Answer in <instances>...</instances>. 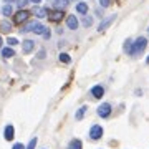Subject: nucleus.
I'll return each instance as SVG.
<instances>
[{"mask_svg": "<svg viewBox=\"0 0 149 149\" xmlns=\"http://www.w3.org/2000/svg\"><path fill=\"white\" fill-rule=\"evenodd\" d=\"M91 23H93V18H91V17H88V15H86L85 18H83V25H85V27H90Z\"/></svg>", "mask_w": 149, "mask_h": 149, "instance_id": "412c9836", "label": "nucleus"}, {"mask_svg": "<svg viewBox=\"0 0 149 149\" xmlns=\"http://www.w3.org/2000/svg\"><path fill=\"white\" fill-rule=\"evenodd\" d=\"M109 114H111V104H109V103H103L101 106L98 108V116L108 118Z\"/></svg>", "mask_w": 149, "mask_h": 149, "instance_id": "7ed1b4c3", "label": "nucleus"}, {"mask_svg": "<svg viewBox=\"0 0 149 149\" xmlns=\"http://www.w3.org/2000/svg\"><path fill=\"white\" fill-rule=\"evenodd\" d=\"M27 3H28V0H18V7H20V8L22 7H25Z\"/></svg>", "mask_w": 149, "mask_h": 149, "instance_id": "a878e982", "label": "nucleus"}, {"mask_svg": "<svg viewBox=\"0 0 149 149\" xmlns=\"http://www.w3.org/2000/svg\"><path fill=\"white\" fill-rule=\"evenodd\" d=\"M148 63H149V58H148Z\"/></svg>", "mask_w": 149, "mask_h": 149, "instance_id": "7c9ffc66", "label": "nucleus"}, {"mask_svg": "<svg viewBox=\"0 0 149 149\" xmlns=\"http://www.w3.org/2000/svg\"><path fill=\"white\" fill-rule=\"evenodd\" d=\"M0 50H2V37H0Z\"/></svg>", "mask_w": 149, "mask_h": 149, "instance_id": "c756f323", "label": "nucleus"}, {"mask_svg": "<svg viewBox=\"0 0 149 149\" xmlns=\"http://www.w3.org/2000/svg\"><path fill=\"white\" fill-rule=\"evenodd\" d=\"M2 13H3L5 17H10V15H12V7L8 5V3H7V5L3 7V8H2Z\"/></svg>", "mask_w": 149, "mask_h": 149, "instance_id": "6ab92c4d", "label": "nucleus"}, {"mask_svg": "<svg viewBox=\"0 0 149 149\" xmlns=\"http://www.w3.org/2000/svg\"><path fill=\"white\" fill-rule=\"evenodd\" d=\"M100 3H101V7H109V0H100Z\"/></svg>", "mask_w": 149, "mask_h": 149, "instance_id": "393cba45", "label": "nucleus"}, {"mask_svg": "<svg viewBox=\"0 0 149 149\" xmlns=\"http://www.w3.org/2000/svg\"><path fill=\"white\" fill-rule=\"evenodd\" d=\"M86 109H88V108H86V106H81L80 109H78V111H76V114H74V118H76V119H81V118L85 116Z\"/></svg>", "mask_w": 149, "mask_h": 149, "instance_id": "dca6fc26", "label": "nucleus"}, {"mask_svg": "<svg viewBox=\"0 0 149 149\" xmlns=\"http://www.w3.org/2000/svg\"><path fill=\"white\" fill-rule=\"evenodd\" d=\"M146 47H148V40L144 37H139L136 42L131 45V50H129V55L131 56H138V55H141L146 50Z\"/></svg>", "mask_w": 149, "mask_h": 149, "instance_id": "f257e3e1", "label": "nucleus"}, {"mask_svg": "<svg viewBox=\"0 0 149 149\" xmlns=\"http://www.w3.org/2000/svg\"><path fill=\"white\" fill-rule=\"evenodd\" d=\"M33 48H35V43L32 40H25L23 42V53H30Z\"/></svg>", "mask_w": 149, "mask_h": 149, "instance_id": "9b49d317", "label": "nucleus"}, {"mask_svg": "<svg viewBox=\"0 0 149 149\" xmlns=\"http://www.w3.org/2000/svg\"><path fill=\"white\" fill-rule=\"evenodd\" d=\"M43 37H45V38H50V30H48V28L45 30V33H43Z\"/></svg>", "mask_w": 149, "mask_h": 149, "instance_id": "bb28decb", "label": "nucleus"}, {"mask_svg": "<svg viewBox=\"0 0 149 149\" xmlns=\"http://www.w3.org/2000/svg\"><path fill=\"white\" fill-rule=\"evenodd\" d=\"M7 43H8L10 47H15V45H17L18 42H17V38H8V42H7Z\"/></svg>", "mask_w": 149, "mask_h": 149, "instance_id": "5701e85b", "label": "nucleus"}, {"mask_svg": "<svg viewBox=\"0 0 149 149\" xmlns=\"http://www.w3.org/2000/svg\"><path fill=\"white\" fill-rule=\"evenodd\" d=\"M3 138L7 139V141H12V139L15 138V129H13V126L12 124H8L5 128V133H3Z\"/></svg>", "mask_w": 149, "mask_h": 149, "instance_id": "1a4fd4ad", "label": "nucleus"}, {"mask_svg": "<svg viewBox=\"0 0 149 149\" xmlns=\"http://www.w3.org/2000/svg\"><path fill=\"white\" fill-rule=\"evenodd\" d=\"M114 18H116V15H111L109 18H106V20H103L101 23H100V27H98V30H100V32H104V30H106V28L109 27V25H111L113 22H114Z\"/></svg>", "mask_w": 149, "mask_h": 149, "instance_id": "0eeeda50", "label": "nucleus"}, {"mask_svg": "<svg viewBox=\"0 0 149 149\" xmlns=\"http://www.w3.org/2000/svg\"><path fill=\"white\" fill-rule=\"evenodd\" d=\"M68 149H81V141L80 139H73V141L70 143Z\"/></svg>", "mask_w": 149, "mask_h": 149, "instance_id": "4468645a", "label": "nucleus"}, {"mask_svg": "<svg viewBox=\"0 0 149 149\" xmlns=\"http://www.w3.org/2000/svg\"><path fill=\"white\" fill-rule=\"evenodd\" d=\"M2 56H3V58H12V56H15V52H13L12 48H3V50H2Z\"/></svg>", "mask_w": 149, "mask_h": 149, "instance_id": "ddd939ff", "label": "nucleus"}, {"mask_svg": "<svg viewBox=\"0 0 149 149\" xmlns=\"http://www.w3.org/2000/svg\"><path fill=\"white\" fill-rule=\"evenodd\" d=\"M37 17L38 18H45V17H48V10H45V8H37Z\"/></svg>", "mask_w": 149, "mask_h": 149, "instance_id": "f3484780", "label": "nucleus"}, {"mask_svg": "<svg viewBox=\"0 0 149 149\" xmlns=\"http://www.w3.org/2000/svg\"><path fill=\"white\" fill-rule=\"evenodd\" d=\"M90 136H91V139H95V141L100 139L103 136V128L100 126V124H95V126L90 129Z\"/></svg>", "mask_w": 149, "mask_h": 149, "instance_id": "39448f33", "label": "nucleus"}, {"mask_svg": "<svg viewBox=\"0 0 149 149\" xmlns=\"http://www.w3.org/2000/svg\"><path fill=\"white\" fill-rule=\"evenodd\" d=\"M76 12H78V13H81V15H85L86 12H88V3H85V2H80V3L76 5Z\"/></svg>", "mask_w": 149, "mask_h": 149, "instance_id": "f8f14e48", "label": "nucleus"}, {"mask_svg": "<svg viewBox=\"0 0 149 149\" xmlns=\"http://www.w3.org/2000/svg\"><path fill=\"white\" fill-rule=\"evenodd\" d=\"M91 95L95 96V98H101L103 95H104V88H103V86H93V88H91Z\"/></svg>", "mask_w": 149, "mask_h": 149, "instance_id": "9d476101", "label": "nucleus"}, {"mask_svg": "<svg viewBox=\"0 0 149 149\" xmlns=\"http://www.w3.org/2000/svg\"><path fill=\"white\" fill-rule=\"evenodd\" d=\"M28 17H30V13L25 10H20V12H17L15 17H13V22L15 23H23V22H27L28 20Z\"/></svg>", "mask_w": 149, "mask_h": 149, "instance_id": "20e7f679", "label": "nucleus"}, {"mask_svg": "<svg viewBox=\"0 0 149 149\" xmlns=\"http://www.w3.org/2000/svg\"><path fill=\"white\" fill-rule=\"evenodd\" d=\"M7 3H10V2H15V0H5Z\"/></svg>", "mask_w": 149, "mask_h": 149, "instance_id": "c85d7f7f", "label": "nucleus"}, {"mask_svg": "<svg viewBox=\"0 0 149 149\" xmlns=\"http://www.w3.org/2000/svg\"><path fill=\"white\" fill-rule=\"evenodd\" d=\"M66 25H68L70 30H76V28H78V20H76V17L68 15V18H66Z\"/></svg>", "mask_w": 149, "mask_h": 149, "instance_id": "6e6552de", "label": "nucleus"}, {"mask_svg": "<svg viewBox=\"0 0 149 149\" xmlns=\"http://www.w3.org/2000/svg\"><path fill=\"white\" fill-rule=\"evenodd\" d=\"M48 18L52 22H60L63 18V12L61 10H48Z\"/></svg>", "mask_w": 149, "mask_h": 149, "instance_id": "423d86ee", "label": "nucleus"}, {"mask_svg": "<svg viewBox=\"0 0 149 149\" xmlns=\"http://www.w3.org/2000/svg\"><path fill=\"white\" fill-rule=\"evenodd\" d=\"M12 149H27V148H25V146H23V144L17 143V144H13V148H12Z\"/></svg>", "mask_w": 149, "mask_h": 149, "instance_id": "b1692460", "label": "nucleus"}, {"mask_svg": "<svg viewBox=\"0 0 149 149\" xmlns=\"http://www.w3.org/2000/svg\"><path fill=\"white\" fill-rule=\"evenodd\" d=\"M45 30H47V28L43 27L40 22H32V23H28V25L23 28L22 32H33V33H37V35H43V33H45Z\"/></svg>", "mask_w": 149, "mask_h": 149, "instance_id": "f03ea898", "label": "nucleus"}, {"mask_svg": "<svg viewBox=\"0 0 149 149\" xmlns=\"http://www.w3.org/2000/svg\"><path fill=\"white\" fill-rule=\"evenodd\" d=\"M56 5H58L60 8H65V7L70 5V0H58V2H56Z\"/></svg>", "mask_w": 149, "mask_h": 149, "instance_id": "aec40b11", "label": "nucleus"}, {"mask_svg": "<svg viewBox=\"0 0 149 149\" xmlns=\"http://www.w3.org/2000/svg\"><path fill=\"white\" fill-rule=\"evenodd\" d=\"M60 61H63V63H70L71 58H70L68 53H60Z\"/></svg>", "mask_w": 149, "mask_h": 149, "instance_id": "a211bd4d", "label": "nucleus"}, {"mask_svg": "<svg viewBox=\"0 0 149 149\" xmlns=\"http://www.w3.org/2000/svg\"><path fill=\"white\" fill-rule=\"evenodd\" d=\"M35 146H37V138H33L32 141H30V144L27 146V149H35Z\"/></svg>", "mask_w": 149, "mask_h": 149, "instance_id": "4be33fe9", "label": "nucleus"}, {"mask_svg": "<svg viewBox=\"0 0 149 149\" xmlns=\"http://www.w3.org/2000/svg\"><path fill=\"white\" fill-rule=\"evenodd\" d=\"M148 33H149V28H148Z\"/></svg>", "mask_w": 149, "mask_h": 149, "instance_id": "2f4dec72", "label": "nucleus"}, {"mask_svg": "<svg viewBox=\"0 0 149 149\" xmlns=\"http://www.w3.org/2000/svg\"><path fill=\"white\" fill-rule=\"evenodd\" d=\"M33 3H40V2H42V0H32Z\"/></svg>", "mask_w": 149, "mask_h": 149, "instance_id": "cd10ccee", "label": "nucleus"}, {"mask_svg": "<svg viewBox=\"0 0 149 149\" xmlns=\"http://www.w3.org/2000/svg\"><path fill=\"white\" fill-rule=\"evenodd\" d=\"M0 30H2V32H10L12 30V25L10 23H8V22H0Z\"/></svg>", "mask_w": 149, "mask_h": 149, "instance_id": "2eb2a0df", "label": "nucleus"}]
</instances>
